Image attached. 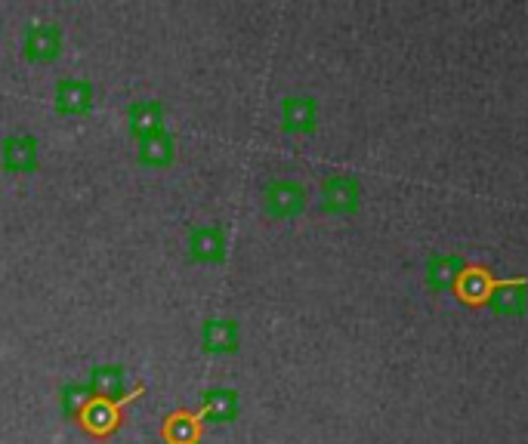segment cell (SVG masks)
<instances>
[{"label": "cell", "instance_id": "obj_1", "mask_svg": "<svg viewBox=\"0 0 528 444\" xmlns=\"http://www.w3.org/2000/svg\"><path fill=\"white\" fill-rule=\"evenodd\" d=\"M146 392V386L139 383L124 401H109V398H99V395H93L90 398V404L84 407V411L78 414V426L90 435V438H112L121 426H124V407L127 404H133L139 395Z\"/></svg>", "mask_w": 528, "mask_h": 444}, {"label": "cell", "instance_id": "obj_2", "mask_svg": "<svg viewBox=\"0 0 528 444\" xmlns=\"http://www.w3.org/2000/svg\"><path fill=\"white\" fill-rule=\"evenodd\" d=\"M495 287H498V278H495V272H491V266H485V263H467L464 272L457 275L451 293H454L457 303H464L467 309L476 312V309H482V306L491 303V293H495Z\"/></svg>", "mask_w": 528, "mask_h": 444}, {"label": "cell", "instance_id": "obj_3", "mask_svg": "<svg viewBox=\"0 0 528 444\" xmlns=\"http://www.w3.org/2000/svg\"><path fill=\"white\" fill-rule=\"evenodd\" d=\"M306 207V189L297 179H272L263 189V210L272 219H291L303 213Z\"/></svg>", "mask_w": 528, "mask_h": 444}, {"label": "cell", "instance_id": "obj_4", "mask_svg": "<svg viewBox=\"0 0 528 444\" xmlns=\"http://www.w3.org/2000/svg\"><path fill=\"white\" fill-rule=\"evenodd\" d=\"M0 161L10 173H34L41 164V145L31 133H13L0 142Z\"/></svg>", "mask_w": 528, "mask_h": 444}, {"label": "cell", "instance_id": "obj_5", "mask_svg": "<svg viewBox=\"0 0 528 444\" xmlns=\"http://www.w3.org/2000/svg\"><path fill=\"white\" fill-rule=\"evenodd\" d=\"M22 53L31 62H53L62 53V28L56 22H34L25 31Z\"/></svg>", "mask_w": 528, "mask_h": 444}, {"label": "cell", "instance_id": "obj_6", "mask_svg": "<svg viewBox=\"0 0 528 444\" xmlns=\"http://www.w3.org/2000/svg\"><path fill=\"white\" fill-rule=\"evenodd\" d=\"M161 438L164 444H201L204 438V417L192 407H176L173 414L161 420Z\"/></svg>", "mask_w": 528, "mask_h": 444}, {"label": "cell", "instance_id": "obj_7", "mask_svg": "<svg viewBox=\"0 0 528 444\" xmlns=\"http://www.w3.org/2000/svg\"><path fill=\"white\" fill-rule=\"evenodd\" d=\"M362 185L346 176V173H331L322 179V207L328 213H352L359 207Z\"/></svg>", "mask_w": 528, "mask_h": 444}, {"label": "cell", "instance_id": "obj_8", "mask_svg": "<svg viewBox=\"0 0 528 444\" xmlns=\"http://www.w3.org/2000/svg\"><path fill=\"white\" fill-rule=\"evenodd\" d=\"M241 327L235 318H207L201 324V349L207 355H232L238 352Z\"/></svg>", "mask_w": 528, "mask_h": 444}, {"label": "cell", "instance_id": "obj_9", "mask_svg": "<svg viewBox=\"0 0 528 444\" xmlns=\"http://www.w3.org/2000/svg\"><path fill=\"white\" fill-rule=\"evenodd\" d=\"M189 253L198 263H220L226 259V229L220 222H204L189 232Z\"/></svg>", "mask_w": 528, "mask_h": 444}, {"label": "cell", "instance_id": "obj_10", "mask_svg": "<svg viewBox=\"0 0 528 444\" xmlns=\"http://www.w3.org/2000/svg\"><path fill=\"white\" fill-rule=\"evenodd\" d=\"M53 102H56L59 115H87L96 102V93L87 78H62L56 84Z\"/></svg>", "mask_w": 528, "mask_h": 444}, {"label": "cell", "instance_id": "obj_11", "mask_svg": "<svg viewBox=\"0 0 528 444\" xmlns=\"http://www.w3.org/2000/svg\"><path fill=\"white\" fill-rule=\"evenodd\" d=\"M198 411L204 423H232L238 417V392L229 386H210L201 392Z\"/></svg>", "mask_w": 528, "mask_h": 444}, {"label": "cell", "instance_id": "obj_12", "mask_svg": "<svg viewBox=\"0 0 528 444\" xmlns=\"http://www.w3.org/2000/svg\"><path fill=\"white\" fill-rule=\"evenodd\" d=\"M319 121V102L312 96H288L281 102V127L288 133H312Z\"/></svg>", "mask_w": 528, "mask_h": 444}, {"label": "cell", "instance_id": "obj_13", "mask_svg": "<svg viewBox=\"0 0 528 444\" xmlns=\"http://www.w3.org/2000/svg\"><path fill=\"white\" fill-rule=\"evenodd\" d=\"M127 124L130 133L139 139H146L158 130H164V105L158 99H136L127 105Z\"/></svg>", "mask_w": 528, "mask_h": 444}, {"label": "cell", "instance_id": "obj_14", "mask_svg": "<svg viewBox=\"0 0 528 444\" xmlns=\"http://www.w3.org/2000/svg\"><path fill=\"white\" fill-rule=\"evenodd\" d=\"M90 389L99 398H109V401H124L127 392V370L121 364H99L90 370Z\"/></svg>", "mask_w": 528, "mask_h": 444}, {"label": "cell", "instance_id": "obj_15", "mask_svg": "<svg viewBox=\"0 0 528 444\" xmlns=\"http://www.w3.org/2000/svg\"><path fill=\"white\" fill-rule=\"evenodd\" d=\"M525 300H528V278H507V281H498L495 293H491V309L498 315H522L525 312Z\"/></svg>", "mask_w": 528, "mask_h": 444}, {"label": "cell", "instance_id": "obj_16", "mask_svg": "<svg viewBox=\"0 0 528 444\" xmlns=\"http://www.w3.org/2000/svg\"><path fill=\"white\" fill-rule=\"evenodd\" d=\"M136 158H139V164H146V167H167V164H173L176 142H173L170 130H158V133H152L146 139H139Z\"/></svg>", "mask_w": 528, "mask_h": 444}, {"label": "cell", "instance_id": "obj_17", "mask_svg": "<svg viewBox=\"0 0 528 444\" xmlns=\"http://www.w3.org/2000/svg\"><path fill=\"white\" fill-rule=\"evenodd\" d=\"M464 259L461 256H442V253H436L433 259H430V287L433 290H451L454 287V281H457V275L464 272Z\"/></svg>", "mask_w": 528, "mask_h": 444}, {"label": "cell", "instance_id": "obj_18", "mask_svg": "<svg viewBox=\"0 0 528 444\" xmlns=\"http://www.w3.org/2000/svg\"><path fill=\"white\" fill-rule=\"evenodd\" d=\"M93 395H96V392L90 389V383H68V386L62 389V411H65V417H68V420H78V414L90 404Z\"/></svg>", "mask_w": 528, "mask_h": 444}]
</instances>
